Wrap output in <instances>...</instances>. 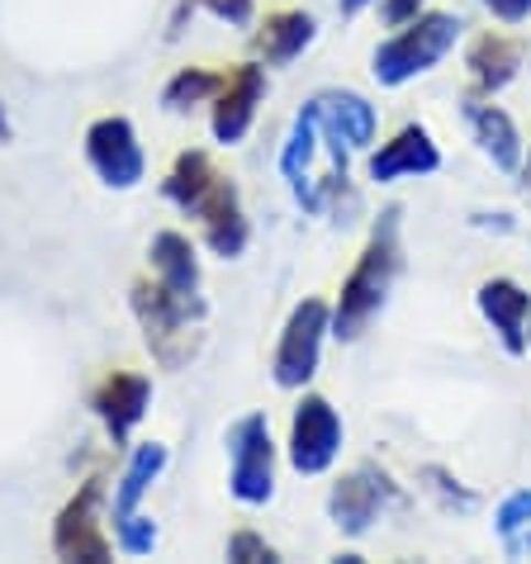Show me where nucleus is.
I'll use <instances>...</instances> for the list:
<instances>
[{
  "label": "nucleus",
  "instance_id": "obj_2",
  "mask_svg": "<svg viewBox=\"0 0 531 564\" xmlns=\"http://www.w3.org/2000/svg\"><path fill=\"white\" fill-rule=\"evenodd\" d=\"M451 43V20L446 14H432V20H423V24H413L409 34H399L394 43L384 48V57H380V72L389 76V82H399L403 72H418V67H427V62L442 53Z\"/></svg>",
  "mask_w": 531,
  "mask_h": 564
},
{
  "label": "nucleus",
  "instance_id": "obj_10",
  "mask_svg": "<svg viewBox=\"0 0 531 564\" xmlns=\"http://www.w3.org/2000/svg\"><path fill=\"white\" fill-rule=\"evenodd\" d=\"M152 265H158L162 285L176 290V294H191L195 290V261H191V242L176 238V232H162L152 242Z\"/></svg>",
  "mask_w": 531,
  "mask_h": 564
},
{
  "label": "nucleus",
  "instance_id": "obj_4",
  "mask_svg": "<svg viewBox=\"0 0 531 564\" xmlns=\"http://www.w3.org/2000/svg\"><path fill=\"white\" fill-rule=\"evenodd\" d=\"M232 489H238V498H266V489H271V442H266V427L257 417L242 422V432H238Z\"/></svg>",
  "mask_w": 531,
  "mask_h": 564
},
{
  "label": "nucleus",
  "instance_id": "obj_8",
  "mask_svg": "<svg viewBox=\"0 0 531 564\" xmlns=\"http://www.w3.org/2000/svg\"><path fill=\"white\" fill-rule=\"evenodd\" d=\"M318 327H323V308H318V304H308L300 318L290 323V337H285V347H280V380H285V384L304 380L308 366H314Z\"/></svg>",
  "mask_w": 531,
  "mask_h": 564
},
{
  "label": "nucleus",
  "instance_id": "obj_22",
  "mask_svg": "<svg viewBox=\"0 0 531 564\" xmlns=\"http://www.w3.org/2000/svg\"><path fill=\"white\" fill-rule=\"evenodd\" d=\"M0 133H6V115H0Z\"/></svg>",
  "mask_w": 531,
  "mask_h": 564
},
{
  "label": "nucleus",
  "instance_id": "obj_20",
  "mask_svg": "<svg viewBox=\"0 0 531 564\" xmlns=\"http://www.w3.org/2000/svg\"><path fill=\"white\" fill-rule=\"evenodd\" d=\"M527 512H531V498H518V503H508L503 527H518V517H527Z\"/></svg>",
  "mask_w": 531,
  "mask_h": 564
},
{
  "label": "nucleus",
  "instance_id": "obj_17",
  "mask_svg": "<svg viewBox=\"0 0 531 564\" xmlns=\"http://www.w3.org/2000/svg\"><path fill=\"white\" fill-rule=\"evenodd\" d=\"M484 138H489V148H498V162H512V133H508V119L503 115H484Z\"/></svg>",
  "mask_w": 531,
  "mask_h": 564
},
{
  "label": "nucleus",
  "instance_id": "obj_15",
  "mask_svg": "<svg viewBox=\"0 0 531 564\" xmlns=\"http://www.w3.org/2000/svg\"><path fill=\"white\" fill-rule=\"evenodd\" d=\"M484 304H489V313L498 323L508 327V337H518V318H522V308H527V300L512 285H489L484 290Z\"/></svg>",
  "mask_w": 531,
  "mask_h": 564
},
{
  "label": "nucleus",
  "instance_id": "obj_13",
  "mask_svg": "<svg viewBox=\"0 0 531 564\" xmlns=\"http://www.w3.org/2000/svg\"><path fill=\"white\" fill-rule=\"evenodd\" d=\"M327 115H333L337 138H351V143H366L370 138V109L361 100H327Z\"/></svg>",
  "mask_w": 531,
  "mask_h": 564
},
{
  "label": "nucleus",
  "instance_id": "obj_7",
  "mask_svg": "<svg viewBox=\"0 0 531 564\" xmlns=\"http://www.w3.org/2000/svg\"><path fill=\"white\" fill-rule=\"evenodd\" d=\"M261 90V72L257 67H238L224 86V100H218V115H214V133L218 138H238L252 119V100Z\"/></svg>",
  "mask_w": 531,
  "mask_h": 564
},
{
  "label": "nucleus",
  "instance_id": "obj_9",
  "mask_svg": "<svg viewBox=\"0 0 531 564\" xmlns=\"http://www.w3.org/2000/svg\"><path fill=\"white\" fill-rule=\"evenodd\" d=\"M384 271H389V252H384V247H370L366 265L351 275L347 300H342V327H356V323H361V313L375 304V294H380V285H384Z\"/></svg>",
  "mask_w": 531,
  "mask_h": 564
},
{
  "label": "nucleus",
  "instance_id": "obj_21",
  "mask_svg": "<svg viewBox=\"0 0 531 564\" xmlns=\"http://www.w3.org/2000/svg\"><path fill=\"white\" fill-rule=\"evenodd\" d=\"M494 6H498V10H503V14H522V10L531 6V0H494Z\"/></svg>",
  "mask_w": 531,
  "mask_h": 564
},
{
  "label": "nucleus",
  "instance_id": "obj_11",
  "mask_svg": "<svg viewBox=\"0 0 531 564\" xmlns=\"http://www.w3.org/2000/svg\"><path fill=\"white\" fill-rule=\"evenodd\" d=\"M308 39V20L304 14H271L266 20V29H261V48H266V57H290L300 43Z\"/></svg>",
  "mask_w": 531,
  "mask_h": 564
},
{
  "label": "nucleus",
  "instance_id": "obj_14",
  "mask_svg": "<svg viewBox=\"0 0 531 564\" xmlns=\"http://www.w3.org/2000/svg\"><path fill=\"white\" fill-rule=\"evenodd\" d=\"M158 465H162V451L158 446H148V451H138V460L129 469V479H123V494H119V512H129L138 503V494L148 489V479L158 475Z\"/></svg>",
  "mask_w": 531,
  "mask_h": 564
},
{
  "label": "nucleus",
  "instance_id": "obj_12",
  "mask_svg": "<svg viewBox=\"0 0 531 564\" xmlns=\"http://www.w3.org/2000/svg\"><path fill=\"white\" fill-rule=\"evenodd\" d=\"M432 162L436 156L427 148V138L423 133H403L394 148L375 156V176H394V171H403V166H432Z\"/></svg>",
  "mask_w": 531,
  "mask_h": 564
},
{
  "label": "nucleus",
  "instance_id": "obj_19",
  "mask_svg": "<svg viewBox=\"0 0 531 564\" xmlns=\"http://www.w3.org/2000/svg\"><path fill=\"white\" fill-rule=\"evenodd\" d=\"M209 10L218 14H228V20H247V0H205Z\"/></svg>",
  "mask_w": 531,
  "mask_h": 564
},
{
  "label": "nucleus",
  "instance_id": "obj_3",
  "mask_svg": "<svg viewBox=\"0 0 531 564\" xmlns=\"http://www.w3.org/2000/svg\"><path fill=\"white\" fill-rule=\"evenodd\" d=\"M337 446V417L323 399H308L300 417H294V460L300 469H323Z\"/></svg>",
  "mask_w": 531,
  "mask_h": 564
},
{
  "label": "nucleus",
  "instance_id": "obj_6",
  "mask_svg": "<svg viewBox=\"0 0 531 564\" xmlns=\"http://www.w3.org/2000/svg\"><path fill=\"white\" fill-rule=\"evenodd\" d=\"M143 403H148V384L138 380V375H123V370L109 375L96 394V409L105 413L109 427H115V436H123L138 417H143Z\"/></svg>",
  "mask_w": 531,
  "mask_h": 564
},
{
  "label": "nucleus",
  "instance_id": "obj_1",
  "mask_svg": "<svg viewBox=\"0 0 531 564\" xmlns=\"http://www.w3.org/2000/svg\"><path fill=\"white\" fill-rule=\"evenodd\" d=\"M90 162H96L100 176L115 181V185H133L143 176V152H138L123 119H100L96 129H90Z\"/></svg>",
  "mask_w": 531,
  "mask_h": 564
},
{
  "label": "nucleus",
  "instance_id": "obj_16",
  "mask_svg": "<svg viewBox=\"0 0 531 564\" xmlns=\"http://www.w3.org/2000/svg\"><path fill=\"white\" fill-rule=\"evenodd\" d=\"M512 67V48L503 39H484L479 48H475V72H479V82H503Z\"/></svg>",
  "mask_w": 531,
  "mask_h": 564
},
{
  "label": "nucleus",
  "instance_id": "obj_5",
  "mask_svg": "<svg viewBox=\"0 0 531 564\" xmlns=\"http://www.w3.org/2000/svg\"><path fill=\"white\" fill-rule=\"evenodd\" d=\"M90 503H96V484H86L82 498H76L57 522V551L67 560H105L109 555L105 536L96 531V522H90Z\"/></svg>",
  "mask_w": 531,
  "mask_h": 564
},
{
  "label": "nucleus",
  "instance_id": "obj_18",
  "mask_svg": "<svg viewBox=\"0 0 531 564\" xmlns=\"http://www.w3.org/2000/svg\"><path fill=\"white\" fill-rule=\"evenodd\" d=\"M214 86H218V82H214V76H199V72L191 76V72H185V76H176V86H171V90H166V100H171V105H181L185 96H191V100H195V96H205V90H214Z\"/></svg>",
  "mask_w": 531,
  "mask_h": 564
}]
</instances>
